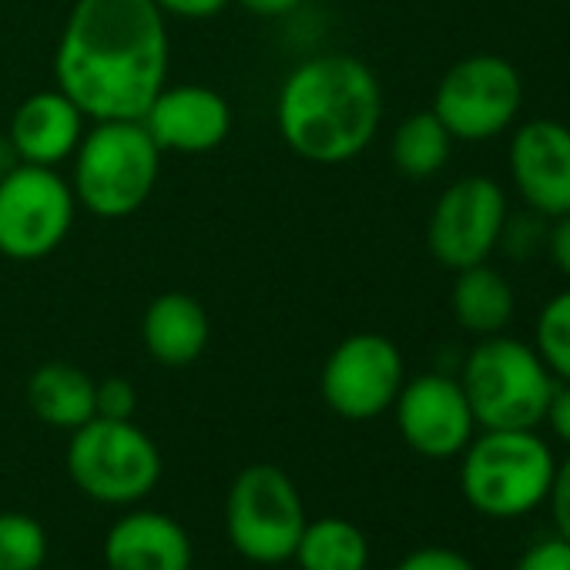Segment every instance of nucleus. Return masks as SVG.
Here are the masks:
<instances>
[{
	"label": "nucleus",
	"mask_w": 570,
	"mask_h": 570,
	"mask_svg": "<svg viewBox=\"0 0 570 570\" xmlns=\"http://www.w3.org/2000/svg\"><path fill=\"white\" fill-rule=\"evenodd\" d=\"M55 78L88 121H138L168 85L165 14L155 0H75Z\"/></svg>",
	"instance_id": "f257e3e1"
},
{
	"label": "nucleus",
	"mask_w": 570,
	"mask_h": 570,
	"mask_svg": "<svg viewBox=\"0 0 570 570\" xmlns=\"http://www.w3.org/2000/svg\"><path fill=\"white\" fill-rule=\"evenodd\" d=\"M275 125L285 148L303 161L346 165L380 135V78L353 55H316L285 75L275 98Z\"/></svg>",
	"instance_id": "f03ea898"
},
{
	"label": "nucleus",
	"mask_w": 570,
	"mask_h": 570,
	"mask_svg": "<svg viewBox=\"0 0 570 570\" xmlns=\"http://www.w3.org/2000/svg\"><path fill=\"white\" fill-rule=\"evenodd\" d=\"M553 450L537 430H483L460 453V493L490 520H517L547 503Z\"/></svg>",
	"instance_id": "7ed1b4c3"
},
{
	"label": "nucleus",
	"mask_w": 570,
	"mask_h": 570,
	"mask_svg": "<svg viewBox=\"0 0 570 570\" xmlns=\"http://www.w3.org/2000/svg\"><path fill=\"white\" fill-rule=\"evenodd\" d=\"M456 380L480 430H537L557 390L540 353L503 333L480 340L463 356Z\"/></svg>",
	"instance_id": "20e7f679"
},
{
	"label": "nucleus",
	"mask_w": 570,
	"mask_h": 570,
	"mask_svg": "<svg viewBox=\"0 0 570 570\" xmlns=\"http://www.w3.org/2000/svg\"><path fill=\"white\" fill-rule=\"evenodd\" d=\"M71 188L95 218H128L155 191L161 148L138 121H95L75 151Z\"/></svg>",
	"instance_id": "39448f33"
},
{
	"label": "nucleus",
	"mask_w": 570,
	"mask_h": 570,
	"mask_svg": "<svg viewBox=\"0 0 570 570\" xmlns=\"http://www.w3.org/2000/svg\"><path fill=\"white\" fill-rule=\"evenodd\" d=\"M161 450L135 420H88L71 433L68 476L95 503L131 507L161 480Z\"/></svg>",
	"instance_id": "423d86ee"
},
{
	"label": "nucleus",
	"mask_w": 570,
	"mask_h": 570,
	"mask_svg": "<svg viewBox=\"0 0 570 570\" xmlns=\"http://www.w3.org/2000/svg\"><path fill=\"white\" fill-rule=\"evenodd\" d=\"M306 523L303 493L282 466L252 463L235 473L225 497V530L245 560L258 567L293 560Z\"/></svg>",
	"instance_id": "0eeeda50"
},
{
	"label": "nucleus",
	"mask_w": 570,
	"mask_h": 570,
	"mask_svg": "<svg viewBox=\"0 0 570 570\" xmlns=\"http://www.w3.org/2000/svg\"><path fill=\"white\" fill-rule=\"evenodd\" d=\"M523 108V78L500 55H466L440 78L433 115L453 141L483 145L513 128Z\"/></svg>",
	"instance_id": "6e6552de"
},
{
	"label": "nucleus",
	"mask_w": 570,
	"mask_h": 570,
	"mask_svg": "<svg viewBox=\"0 0 570 570\" xmlns=\"http://www.w3.org/2000/svg\"><path fill=\"white\" fill-rule=\"evenodd\" d=\"M78 215L71 181L58 168L18 165L0 178V255L41 262L55 255Z\"/></svg>",
	"instance_id": "1a4fd4ad"
},
{
	"label": "nucleus",
	"mask_w": 570,
	"mask_h": 570,
	"mask_svg": "<svg viewBox=\"0 0 570 570\" xmlns=\"http://www.w3.org/2000/svg\"><path fill=\"white\" fill-rule=\"evenodd\" d=\"M403 383V353L383 333L346 336L326 356L320 373V393L326 406L350 423H366L393 410Z\"/></svg>",
	"instance_id": "9d476101"
},
{
	"label": "nucleus",
	"mask_w": 570,
	"mask_h": 570,
	"mask_svg": "<svg viewBox=\"0 0 570 570\" xmlns=\"http://www.w3.org/2000/svg\"><path fill=\"white\" fill-rule=\"evenodd\" d=\"M507 215L510 205L500 181L487 175L456 178L430 212L426 245L433 258L450 272L480 265L497 252Z\"/></svg>",
	"instance_id": "9b49d317"
},
{
	"label": "nucleus",
	"mask_w": 570,
	"mask_h": 570,
	"mask_svg": "<svg viewBox=\"0 0 570 570\" xmlns=\"http://www.w3.org/2000/svg\"><path fill=\"white\" fill-rule=\"evenodd\" d=\"M393 413L403 443L426 460L460 456L480 430L460 380L446 373H423L406 380Z\"/></svg>",
	"instance_id": "f8f14e48"
},
{
	"label": "nucleus",
	"mask_w": 570,
	"mask_h": 570,
	"mask_svg": "<svg viewBox=\"0 0 570 570\" xmlns=\"http://www.w3.org/2000/svg\"><path fill=\"white\" fill-rule=\"evenodd\" d=\"M510 181L527 212L553 222L570 215V128L553 118L523 121L507 151Z\"/></svg>",
	"instance_id": "ddd939ff"
},
{
	"label": "nucleus",
	"mask_w": 570,
	"mask_h": 570,
	"mask_svg": "<svg viewBox=\"0 0 570 570\" xmlns=\"http://www.w3.org/2000/svg\"><path fill=\"white\" fill-rule=\"evenodd\" d=\"M141 125L161 155H205L228 138L232 108L208 85H165L141 115Z\"/></svg>",
	"instance_id": "4468645a"
},
{
	"label": "nucleus",
	"mask_w": 570,
	"mask_h": 570,
	"mask_svg": "<svg viewBox=\"0 0 570 570\" xmlns=\"http://www.w3.org/2000/svg\"><path fill=\"white\" fill-rule=\"evenodd\" d=\"M188 530L161 510H131L105 537L108 570H191Z\"/></svg>",
	"instance_id": "2eb2a0df"
},
{
	"label": "nucleus",
	"mask_w": 570,
	"mask_h": 570,
	"mask_svg": "<svg viewBox=\"0 0 570 570\" xmlns=\"http://www.w3.org/2000/svg\"><path fill=\"white\" fill-rule=\"evenodd\" d=\"M85 121H88L85 111L61 88H51L18 105V111L11 115L8 135L24 165L58 168L61 161L75 158L85 138Z\"/></svg>",
	"instance_id": "dca6fc26"
},
{
	"label": "nucleus",
	"mask_w": 570,
	"mask_h": 570,
	"mask_svg": "<svg viewBox=\"0 0 570 570\" xmlns=\"http://www.w3.org/2000/svg\"><path fill=\"white\" fill-rule=\"evenodd\" d=\"M208 313L191 293H161L141 316V343L158 366H191L208 350Z\"/></svg>",
	"instance_id": "f3484780"
},
{
	"label": "nucleus",
	"mask_w": 570,
	"mask_h": 570,
	"mask_svg": "<svg viewBox=\"0 0 570 570\" xmlns=\"http://www.w3.org/2000/svg\"><path fill=\"white\" fill-rule=\"evenodd\" d=\"M450 309L460 330H466L476 340H487V336H500L513 323L517 296L507 275L480 262L456 272V282L450 289Z\"/></svg>",
	"instance_id": "a211bd4d"
},
{
	"label": "nucleus",
	"mask_w": 570,
	"mask_h": 570,
	"mask_svg": "<svg viewBox=\"0 0 570 570\" xmlns=\"http://www.w3.org/2000/svg\"><path fill=\"white\" fill-rule=\"evenodd\" d=\"M95 386L81 366L55 360L28 376V406L45 426L75 433L95 420Z\"/></svg>",
	"instance_id": "6ab92c4d"
},
{
	"label": "nucleus",
	"mask_w": 570,
	"mask_h": 570,
	"mask_svg": "<svg viewBox=\"0 0 570 570\" xmlns=\"http://www.w3.org/2000/svg\"><path fill=\"white\" fill-rule=\"evenodd\" d=\"M293 560L299 570H366L370 540L346 517H320L306 523Z\"/></svg>",
	"instance_id": "aec40b11"
},
{
	"label": "nucleus",
	"mask_w": 570,
	"mask_h": 570,
	"mask_svg": "<svg viewBox=\"0 0 570 570\" xmlns=\"http://www.w3.org/2000/svg\"><path fill=\"white\" fill-rule=\"evenodd\" d=\"M450 155H453V135L443 128V121L433 111H416L403 118L390 141V158L396 171L416 181L440 175Z\"/></svg>",
	"instance_id": "412c9836"
},
{
	"label": "nucleus",
	"mask_w": 570,
	"mask_h": 570,
	"mask_svg": "<svg viewBox=\"0 0 570 570\" xmlns=\"http://www.w3.org/2000/svg\"><path fill=\"white\" fill-rule=\"evenodd\" d=\"M48 560V530L21 510L0 513V570H41Z\"/></svg>",
	"instance_id": "4be33fe9"
},
{
	"label": "nucleus",
	"mask_w": 570,
	"mask_h": 570,
	"mask_svg": "<svg viewBox=\"0 0 570 570\" xmlns=\"http://www.w3.org/2000/svg\"><path fill=\"white\" fill-rule=\"evenodd\" d=\"M533 350L557 383H570V289L550 296L537 313Z\"/></svg>",
	"instance_id": "5701e85b"
},
{
	"label": "nucleus",
	"mask_w": 570,
	"mask_h": 570,
	"mask_svg": "<svg viewBox=\"0 0 570 570\" xmlns=\"http://www.w3.org/2000/svg\"><path fill=\"white\" fill-rule=\"evenodd\" d=\"M547 245V218L533 215V212H520V215H507L503 232H500V245L510 258H530Z\"/></svg>",
	"instance_id": "b1692460"
},
{
	"label": "nucleus",
	"mask_w": 570,
	"mask_h": 570,
	"mask_svg": "<svg viewBox=\"0 0 570 570\" xmlns=\"http://www.w3.org/2000/svg\"><path fill=\"white\" fill-rule=\"evenodd\" d=\"M138 390L125 376H108L95 386V416L101 420H135Z\"/></svg>",
	"instance_id": "393cba45"
},
{
	"label": "nucleus",
	"mask_w": 570,
	"mask_h": 570,
	"mask_svg": "<svg viewBox=\"0 0 570 570\" xmlns=\"http://www.w3.org/2000/svg\"><path fill=\"white\" fill-rule=\"evenodd\" d=\"M513 570H570V540L557 533L530 543L513 563Z\"/></svg>",
	"instance_id": "a878e982"
},
{
	"label": "nucleus",
	"mask_w": 570,
	"mask_h": 570,
	"mask_svg": "<svg viewBox=\"0 0 570 570\" xmlns=\"http://www.w3.org/2000/svg\"><path fill=\"white\" fill-rule=\"evenodd\" d=\"M396 570H476L473 567V560L466 557V553H460V550H453V547H416V550H410L400 563H396Z\"/></svg>",
	"instance_id": "bb28decb"
},
{
	"label": "nucleus",
	"mask_w": 570,
	"mask_h": 570,
	"mask_svg": "<svg viewBox=\"0 0 570 570\" xmlns=\"http://www.w3.org/2000/svg\"><path fill=\"white\" fill-rule=\"evenodd\" d=\"M547 507L553 517V527L563 540H570V453L557 463L553 470V483L547 493Z\"/></svg>",
	"instance_id": "cd10ccee"
},
{
	"label": "nucleus",
	"mask_w": 570,
	"mask_h": 570,
	"mask_svg": "<svg viewBox=\"0 0 570 570\" xmlns=\"http://www.w3.org/2000/svg\"><path fill=\"white\" fill-rule=\"evenodd\" d=\"M232 0H155V8L165 18H181V21H208L222 14Z\"/></svg>",
	"instance_id": "c85d7f7f"
},
{
	"label": "nucleus",
	"mask_w": 570,
	"mask_h": 570,
	"mask_svg": "<svg viewBox=\"0 0 570 570\" xmlns=\"http://www.w3.org/2000/svg\"><path fill=\"white\" fill-rule=\"evenodd\" d=\"M543 248H547L550 262L557 265V272L570 282V215L553 218L547 225V245Z\"/></svg>",
	"instance_id": "c756f323"
},
{
	"label": "nucleus",
	"mask_w": 570,
	"mask_h": 570,
	"mask_svg": "<svg viewBox=\"0 0 570 570\" xmlns=\"http://www.w3.org/2000/svg\"><path fill=\"white\" fill-rule=\"evenodd\" d=\"M543 423L553 430V436L560 443L570 446V383H557L553 396H550V406H547V416Z\"/></svg>",
	"instance_id": "7c9ffc66"
},
{
	"label": "nucleus",
	"mask_w": 570,
	"mask_h": 570,
	"mask_svg": "<svg viewBox=\"0 0 570 570\" xmlns=\"http://www.w3.org/2000/svg\"><path fill=\"white\" fill-rule=\"evenodd\" d=\"M235 4H242L255 18H285V14L299 11L306 0H235Z\"/></svg>",
	"instance_id": "2f4dec72"
},
{
	"label": "nucleus",
	"mask_w": 570,
	"mask_h": 570,
	"mask_svg": "<svg viewBox=\"0 0 570 570\" xmlns=\"http://www.w3.org/2000/svg\"><path fill=\"white\" fill-rule=\"evenodd\" d=\"M18 165H21V155H18V148L11 141V135L0 131V178H4L8 171H14Z\"/></svg>",
	"instance_id": "473e14b6"
}]
</instances>
